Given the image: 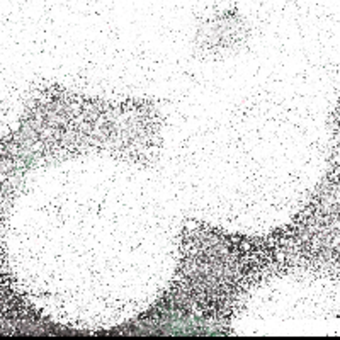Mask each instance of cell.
I'll use <instances>...</instances> for the list:
<instances>
[{"label": "cell", "mask_w": 340, "mask_h": 340, "mask_svg": "<svg viewBox=\"0 0 340 340\" xmlns=\"http://www.w3.org/2000/svg\"><path fill=\"white\" fill-rule=\"evenodd\" d=\"M291 275L340 281V102L330 114L327 170L291 220L258 235L185 220L167 287L146 310L102 335H233L252 292Z\"/></svg>", "instance_id": "6da1fadb"}]
</instances>
